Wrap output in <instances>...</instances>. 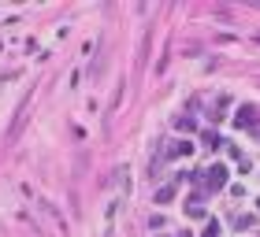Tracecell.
Here are the masks:
<instances>
[{
    "instance_id": "5",
    "label": "cell",
    "mask_w": 260,
    "mask_h": 237,
    "mask_svg": "<svg viewBox=\"0 0 260 237\" xmlns=\"http://www.w3.org/2000/svg\"><path fill=\"white\" fill-rule=\"evenodd\" d=\"M205 237H216V222H208V230H205Z\"/></svg>"
},
{
    "instance_id": "4",
    "label": "cell",
    "mask_w": 260,
    "mask_h": 237,
    "mask_svg": "<svg viewBox=\"0 0 260 237\" xmlns=\"http://www.w3.org/2000/svg\"><path fill=\"white\" fill-rule=\"evenodd\" d=\"M171 196H175V189H171V185H164V189H160V193H156V204H168V200H171Z\"/></svg>"
},
{
    "instance_id": "2",
    "label": "cell",
    "mask_w": 260,
    "mask_h": 237,
    "mask_svg": "<svg viewBox=\"0 0 260 237\" xmlns=\"http://www.w3.org/2000/svg\"><path fill=\"white\" fill-rule=\"evenodd\" d=\"M260 118H256V108H249V104H245V108H238V115H234V126L238 130H249V126H256Z\"/></svg>"
},
{
    "instance_id": "3",
    "label": "cell",
    "mask_w": 260,
    "mask_h": 237,
    "mask_svg": "<svg viewBox=\"0 0 260 237\" xmlns=\"http://www.w3.org/2000/svg\"><path fill=\"white\" fill-rule=\"evenodd\" d=\"M190 152H193L190 141H179V145H171V156H190Z\"/></svg>"
},
{
    "instance_id": "1",
    "label": "cell",
    "mask_w": 260,
    "mask_h": 237,
    "mask_svg": "<svg viewBox=\"0 0 260 237\" xmlns=\"http://www.w3.org/2000/svg\"><path fill=\"white\" fill-rule=\"evenodd\" d=\"M227 185V167H208V174H205V189H223Z\"/></svg>"
}]
</instances>
